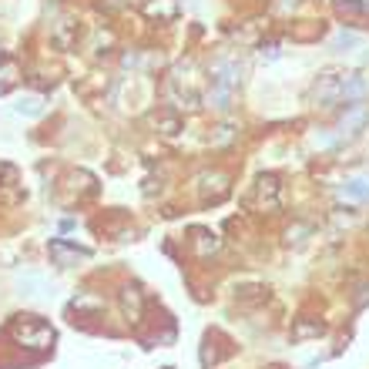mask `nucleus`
Here are the masks:
<instances>
[{
    "instance_id": "10",
    "label": "nucleus",
    "mask_w": 369,
    "mask_h": 369,
    "mask_svg": "<svg viewBox=\"0 0 369 369\" xmlns=\"http://www.w3.org/2000/svg\"><path fill=\"white\" fill-rule=\"evenodd\" d=\"M356 44H359V37H356V34H339V37H336V51H343V48H356Z\"/></svg>"
},
{
    "instance_id": "9",
    "label": "nucleus",
    "mask_w": 369,
    "mask_h": 369,
    "mask_svg": "<svg viewBox=\"0 0 369 369\" xmlns=\"http://www.w3.org/2000/svg\"><path fill=\"white\" fill-rule=\"evenodd\" d=\"M21 286H27V289H30V295H41V292H48V282H44L41 275H24V279H21Z\"/></svg>"
},
{
    "instance_id": "1",
    "label": "nucleus",
    "mask_w": 369,
    "mask_h": 369,
    "mask_svg": "<svg viewBox=\"0 0 369 369\" xmlns=\"http://www.w3.org/2000/svg\"><path fill=\"white\" fill-rule=\"evenodd\" d=\"M14 336H17L24 346H30V349H48V346L54 343L51 326H44L41 319H34V316L17 319V322H14Z\"/></svg>"
},
{
    "instance_id": "5",
    "label": "nucleus",
    "mask_w": 369,
    "mask_h": 369,
    "mask_svg": "<svg viewBox=\"0 0 369 369\" xmlns=\"http://www.w3.org/2000/svg\"><path fill=\"white\" fill-rule=\"evenodd\" d=\"M346 202H369V178H349V182L339 188Z\"/></svg>"
},
{
    "instance_id": "6",
    "label": "nucleus",
    "mask_w": 369,
    "mask_h": 369,
    "mask_svg": "<svg viewBox=\"0 0 369 369\" xmlns=\"http://www.w3.org/2000/svg\"><path fill=\"white\" fill-rule=\"evenodd\" d=\"M44 111V101L37 98V94H27V98H21L17 101V114H27V118H37Z\"/></svg>"
},
{
    "instance_id": "11",
    "label": "nucleus",
    "mask_w": 369,
    "mask_h": 369,
    "mask_svg": "<svg viewBox=\"0 0 369 369\" xmlns=\"http://www.w3.org/2000/svg\"><path fill=\"white\" fill-rule=\"evenodd\" d=\"M322 333V326H299L295 329V336H319Z\"/></svg>"
},
{
    "instance_id": "7",
    "label": "nucleus",
    "mask_w": 369,
    "mask_h": 369,
    "mask_svg": "<svg viewBox=\"0 0 369 369\" xmlns=\"http://www.w3.org/2000/svg\"><path fill=\"white\" fill-rule=\"evenodd\" d=\"M229 101H232V87H218V84H211L209 105L218 107V111H225V107H229Z\"/></svg>"
},
{
    "instance_id": "3",
    "label": "nucleus",
    "mask_w": 369,
    "mask_h": 369,
    "mask_svg": "<svg viewBox=\"0 0 369 369\" xmlns=\"http://www.w3.org/2000/svg\"><path fill=\"white\" fill-rule=\"evenodd\" d=\"M369 94V81L352 74V78H343L339 81V101L346 105H363V98Z\"/></svg>"
},
{
    "instance_id": "4",
    "label": "nucleus",
    "mask_w": 369,
    "mask_h": 369,
    "mask_svg": "<svg viewBox=\"0 0 369 369\" xmlns=\"http://www.w3.org/2000/svg\"><path fill=\"white\" fill-rule=\"evenodd\" d=\"M91 252L87 249H78V245H67V242H51V259L57 265H74V262H81V259H87Z\"/></svg>"
},
{
    "instance_id": "2",
    "label": "nucleus",
    "mask_w": 369,
    "mask_h": 369,
    "mask_svg": "<svg viewBox=\"0 0 369 369\" xmlns=\"http://www.w3.org/2000/svg\"><path fill=\"white\" fill-rule=\"evenodd\" d=\"M366 121H369L366 105H346V114H343V121H339V138H356L366 128Z\"/></svg>"
},
{
    "instance_id": "8",
    "label": "nucleus",
    "mask_w": 369,
    "mask_h": 369,
    "mask_svg": "<svg viewBox=\"0 0 369 369\" xmlns=\"http://www.w3.org/2000/svg\"><path fill=\"white\" fill-rule=\"evenodd\" d=\"M125 309H128L131 319L141 316V295H138V289H125Z\"/></svg>"
}]
</instances>
